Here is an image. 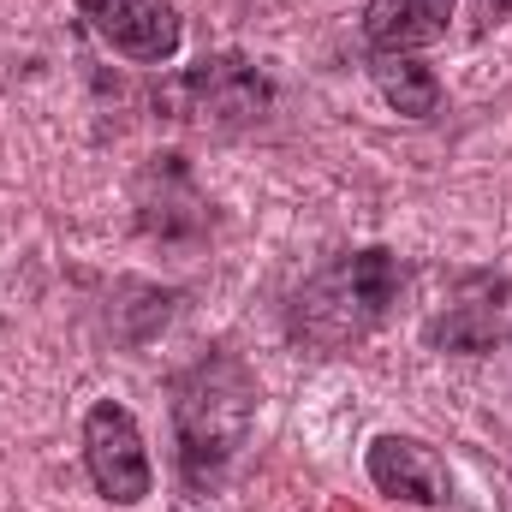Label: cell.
Listing matches in <instances>:
<instances>
[{"mask_svg": "<svg viewBox=\"0 0 512 512\" xmlns=\"http://www.w3.org/2000/svg\"><path fill=\"white\" fill-rule=\"evenodd\" d=\"M370 477H376V489L399 495V501H417V507H447L453 501L447 465L435 459V447H423L411 435H382L370 447Z\"/></svg>", "mask_w": 512, "mask_h": 512, "instance_id": "8992f818", "label": "cell"}, {"mask_svg": "<svg viewBox=\"0 0 512 512\" xmlns=\"http://www.w3.org/2000/svg\"><path fill=\"white\" fill-rule=\"evenodd\" d=\"M251 417H256V376L233 352H209L173 382L179 471H185L191 489H209V483L227 477V465L251 441Z\"/></svg>", "mask_w": 512, "mask_h": 512, "instance_id": "6da1fadb", "label": "cell"}, {"mask_svg": "<svg viewBox=\"0 0 512 512\" xmlns=\"http://www.w3.org/2000/svg\"><path fill=\"white\" fill-rule=\"evenodd\" d=\"M84 465L96 477V489L114 507H137L149 495V453H143V429L126 405L102 399L84 417Z\"/></svg>", "mask_w": 512, "mask_h": 512, "instance_id": "3957f363", "label": "cell"}, {"mask_svg": "<svg viewBox=\"0 0 512 512\" xmlns=\"http://www.w3.org/2000/svg\"><path fill=\"white\" fill-rule=\"evenodd\" d=\"M459 0H370L364 6V36L376 54H411L447 36Z\"/></svg>", "mask_w": 512, "mask_h": 512, "instance_id": "52a82bcc", "label": "cell"}, {"mask_svg": "<svg viewBox=\"0 0 512 512\" xmlns=\"http://www.w3.org/2000/svg\"><path fill=\"white\" fill-rule=\"evenodd\" d=\"M185 90L197 96L191 114H203V120H251L268 96L245 60H203V72L185 78Z\"/></svg>", "mask_w": 512, "mask_h": 512, "instance_id": "ba28073f", "label": "cell"}, {"mask_svg": "<svg viewBox=\"0 0 512 512\" xmlns=\"http://www.w3.org/2000/svg\"><path fill=\"white\" fill-rule=\"evenodd\" d=\"M429 340L447 352H495L501 340H512V280H501V274L465 280L459 298L429 328Z\"/></svg>", "mask_w": 512, "mask_h": 512, "instance_id": "5b68a950", "label": "cell"}, {"mask_svg": "<svg viewBox=\"0 0 512 512\" xmlns=\"http://www.w3.org/2000/svg\"><path fill=\"white\" fill-rule=\"evenodd\" d=\"M399 280H405V274H399V256L393 251L340 256L334 268H322V274L298 292V304H292V328H298L304 340L340 352V346L364 340V334L387 316V304L399 298Z\"/></svg>", "mask_w": 512, "mask_h": 512, "instance_id": "7a4b0ae2", "label": "cell"}, {"mask_svg": "<svg viewBox=\"0 0 512 512\" xmlns=\"http://www.w3.org/2000/svg\"><path fill=\"white\" fill-rule=\"evenodd\" d=\"M376 90L387 96V108H399L405 120H429L441 108V78L417 54H376Z\"/></svg>", "mask_w": 512, "mask_h": 512, "instance_id": "9c48e42d", "label": "cell"}, {"mask_svg": "<svg viewBox=\"0 0 512 512\" xmlns=\"http://www.w3.org/2000/svg\"><path fill=\"white\" fill-rule=\"evenodd\" d=\"M78 12L90 18V30H96L114 54H126L137 66L173 60V54H179V36H185L179 12H173L167 0H78Z\"/></svg>", "mask_w": 512, "mask_h": 512, "instance_id": "277c9868", "label": "cell"}]
</instances>
